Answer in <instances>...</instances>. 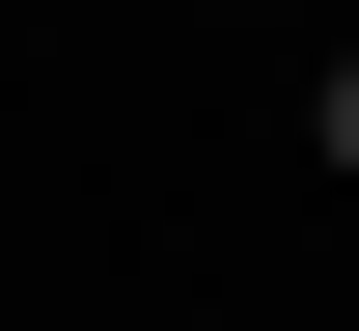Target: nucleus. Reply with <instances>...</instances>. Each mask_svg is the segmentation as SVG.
I'll list each match as a JSON object with an SVG mask.
<instances>
[{"mask_svg":"<svg viewBox=\"0 0 359 331\" xmlns=\"http://www.w3.org/2000/svg\"><path fill=\"white\" fill-rule=\"evenodd\" d=\"M332 166H359V55H332Z\"/></svg>","mask_w":359,"mask_h":331,"instance_id":"obj_1","label":"nucleus"}]
</instances>
